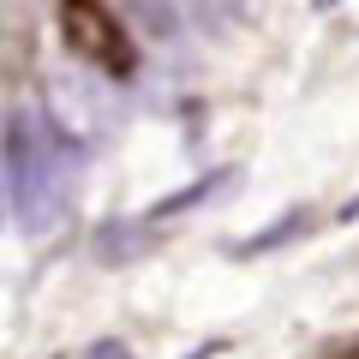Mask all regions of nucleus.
Returning a JSON list of instances; mask_svg holds the SVG:
<instances>
[{
    "instance_id": "f257e3e1",
    "label": "nucleus",
    "mask_w": 359,
    "mask_h": 359,
    "mask_svg": "<svg viewBox=\"0 0 359 359\" xmlns=\"http://www.w3.org/2000/svg\"><path fill=\"white\" fill-rule=\"evenodd\" d=\"M72 186H78V144L36 108H13L6 114V198H13L18 222L30 233L54 228L72 204Z\"/></svg>"
},
{
    "instance_id": "f03ea898",
    "label": "nucleus",
    "mask_w": 359,
    "mask_h": 359,
    "mask_svg": "<svg viewBox=\"0 0 359 359\" xmlns=\"http://www.w3.org/2000/svg\"><path fill=\"white\" fill-rule=\"evenodd\" d=\"M54 25H60V42L84 66H102V72H114V78L138 72V42L126 36V18H120L114 6H102V0H60Z\"/></svg>"
},
{
    "instance_id": "7ed1b4c3",
    "label": "nucleus",
    "mask_w": 359,
    "mask_h": 359,
    "mask_svg": "<svg viewBox=\"0 0 359 359\" xmlns=\"http://www.w3.org/2000/svg\"><path fill=\"white\" fill-rule=\"evenodd\" d=\"M216 186H222V174H210L204 186H186V192H174V198H162V204H156L150 216H174V210H186V204H198V198H204V192H216Z\"/></svg>"
}]
</instances>
